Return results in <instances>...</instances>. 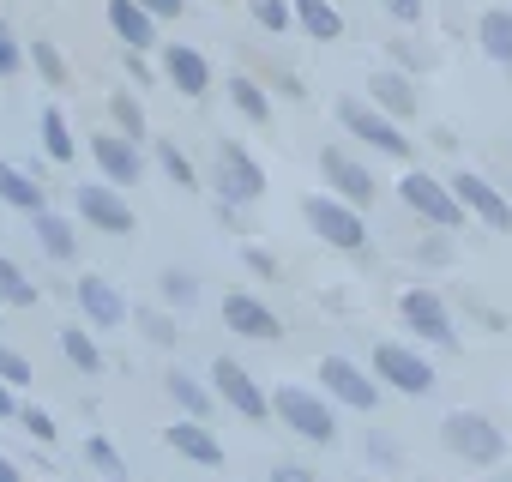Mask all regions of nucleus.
I'll list each match as a JSON object with an SVG mask.
<instances>
[{"label": "nucleus", "mask_w": 512, "mask_h": 482, "mask_svg": "<svg viewBox=\"0 0 512 482\" xmlns=\"http://www.w3.org/2000/svg\"><path fill=\"white\" fill-rule=\"evenodd\" d=\"M440 446L452 458H464L470 470H494L506 458V434L482 416V410H446L440 416Z\"/></svg>", "instance_id": "1"}, {"label": "nucleus", "mask_w": 512, "mask_h": 482, "mask_svg": "<svg viewBox=\"0 0 512 482\" xmlns=\"http://www.w3.org/2000/svg\"><path fill=\"white\" fill-rule=\"evenodd\" d=\"M302 217H308V229L320 241H332L338 254H362L368 248V223H362V211L344 193H308L302 199Z\"/></svg>", "instance_id": "2"}, {"label": "nucleus", "mask_w": 512, "mask_h": 482, "mask_svg": "<svg viewBox=\"0 0 512 482\" xmlns=\"http://www.w3.org/2000/svg\"><path fill=\"white\" fill-rule=\"evenodd\" d=\"M338 121H344V133H356L362 145H374V151H386V157H410V139H404L398 115H386L374 97H368V103H362V97H338Z\"/></svg>", "instance_id": "3"}, {"label": "nucleus", "mask_w": 512, "mask_h": 482, "mask_svg": "<svg viewBox=\"0 0 512 482\" xmlns=\"http://www.w3.org/2000/svg\"><path fill=\"white\" fill-rule=\"evenodd\" d=\"M398 199H404L416 217H428L434 229L464 223V199L452 193V181H440V175H428V169H404V175H398Z\"/></svg>", "instance_id": "4"}, {"label": "nucleus", "mask_w": 512, "mask_h": 482, "mask_svg": "<svg viewBox=\"0 0 512 482\" xmlns=\"http://www.w3.org/2000/svg\"><path fill=\"white\" fill-rule=\"evenodd\" d=\"M272 410L284 416L290 434H302V440H314V446L338 440V416H332V404H326L320 392H308V386H278V392H272Z\"/></svg>", "instance_id": "5"}, {"label": "nucleus", "mask_w": 512, "mask_h": 482, "mask_svg": "<svg viewBox=\"0 0 512 482\" xmlns=\"http://www.w3.org/2000/svg\"><path fill=\"white\" fill-rule=\"evenodd\" d=\"M211 175H217V193H223L229 205H260V199H266V169H260V157H253L247 145H235V139L217 145Z\"/></svg>", "instance_id": "6"}, {"label": "nucleus", "mask_w": 512, "mask_h": 482, "mask_svg": "<svg viewBox=\"0 0 512 482\" xmlns=\"http://www.w3.org/2000/svg\"><path fill=\"white\" fill-rule=\"evenodd\" d=\"M446 181H452V193L464 199V211H470L482 229H494V235H506V229H512V199H506L488 175H476V169H452Z\"/></svg>", "instance_id": "7"}, {"label": "nucleus", "mask_w": 512, "mask_h": 482, "mask_svg": "<svg viewBox=\"0 0 512 482\" xmlns=\"http://www.w3.org/2000/svg\"><path fill=\"white\" fill-rule=\"evenodd\" d=\"M374 374H380V386H392L404 398L434 392V362L416 356V350H404V344H374Z\"/></svg>", "instance_id": "8"}, {"label": "nucleus", "mask_w": 512, "mask_h": 482, "mask_svg": "<svg viewBox=\"0 0 512 482\" xmlns=\"http://www.w3.org/2000/svg\"><path fill=\"white\" fill-rule=\"evenodd\" d=\"M211 386H217V398H223L235 416H247V422H266V416H272V398L253 386V374H247L241 362H229V356L211 362Z\"/></svg>", "instance_id": "9"}, {"label": "nucleus", "mask_w": 512, "mask_h": 482, "mask_svg": "<svg viewBox=\"0 0 512 482\" xmlns=\"http://www.w3.org/2000/svg\"><path fill=\"white\" fill-rule=\"evenodd\" d=\"M398 320H404L416 338L440 344V350L458 344V326H452V314H446V302H440L434 290H404V296H398Z\"/></svg>", "instance_id": "10"}, {"label": "nucleus", "mask_w": 512, "mask_h": 482, "mask_svg": "<svg viewBox=\"0 0 512 482\" xmlns=\"http://www.w3.org/2000/svg\"><path fill=\"white\" fill-rule=\"evenodd\" d=\"M223 326L235 338H260V344H278L284 338V320L260 302V296H247V290H229L223 296Z\"/></svg>", "instance_id": "11"}, {"label": "nucleus", "mask_w": 512, "mask_h": 482, "mask_svg": "<svg viewBox=\"0 0 512 482\" xmlns=\"http://www.w3.org/2000/svg\"><path fill=\"white\" fill-rule=\"evenodd\" d=\"M320 386H326L338 404H350V410H380V386H374L350 356H320Z\"/></svg>", "instance_id": "12"}, {"label": "nucleus", "mask_w": 512, "mask_h": 482, "mask_svg": "<svg viewBox=\"0 0 512 482\" xmlns=\"http://www.w3.org/2000/svg\"><path fill=\"white\" fill-rule=\"evenodd\" d=\"M91 157H97L103 181H115V187H139V175H145L139 139H127L121 127H115V133H97V139H91Z\"/></svg>", "instance_id": "13"}, {"label": "nucleus", "mask_w": 512, "mask_h": 482, "mask_svg": "<svg viewBox=\"0 0 512 482\" xmlns=\"http://www.w3.org/2000/svg\"><path fill=\"white\" fill-rule=\"evenodd\" d=\"M79 217L103 235H133V205L115 193V181H97V187H79Z\"/></svg>", "instance_id": "14"}, {"label": "nucleus", "mask_w": 512, "mask_h": 482, "mask_svg": "<svg viewBox=\"0 0 512 482\" xmlns=\"http://www.w3.org/2000/svg\"><path fill=\"white\" fill-rule=\"evenodd\" d=\"M163 79H169L181 97H205V91H211V61H205L199 49L175 43V49H163Z\"/></svg>", "instance_id": "15"}, {"label": "nucleus", "mask_w": 512, "mask_h": 482, "mask_svg": "<svg viewBox=\"0 0 512 482\" xmlns=\"http://www.w3.org/2000/svg\"><path fill=\"white\" fill-rule=\"evenodd\" d=\"M163 440H169V452H181L187 464H205V470H217V464H223V440H217V434H211V428H205L199 416L175 422V428H169Z\"/></svg>", "instance_id": "16"}, {"label": "nucleus", "mask_w": 512, "mask_h": 482, "mask_svg": "<svg viewBox=\"0 0 512 482\" xmlns=\"http://www.w3.org/2000/svg\"><path fill=\"white\" fill-rule=\"evenodd\" d=\"M320 169H326L332 193H344L350 205H368V199L380 193V187H374V175H368V169H362V163H356L350 151H326V157H320Z\"/></svg>", "instance_id": "17"}, {"label": "nucleus", "mask_w": 512, "mask_h": 482, "mask_svg": "<svg viewBox=\"0 0 512 482\" xmlns=\"http://www.w3.org/2000/svg\"><path fill=\"white\" fill-rule=\"evenodd\" d=\"M109 31L127 49H157V13H145L139 0H109Z\"/></svg>", "instance_id": "18"}, {"label": "nucleus", "mask_w": 512, "mask_h": 482, "mask_svg": "<svg viewBox=\"0 0 512 482\" xmlns=\"http://www.w3.org/2000/svg\"><path fill=\"white\" fill-rule=\"evenodd\" d=\"M73 296H79V308H85V320H91V326H121V320H127V302H121V296H115V284H109V278H97V272H91V278H79V290H73Z\"/></svg>", "instance_id": "19"}, {"label": "nucleus", "mask_w": 512, "mask_h": 482, "mask_svg": "<svg viewBox=\"0 0 512 482\" xmlns=\"http://www.w3.org/2000/svg\"><path fill=\"white\" fill-rule=\"evenodd\" d=\"M368 97H374L386 115H398V121H404V115H416V103H422V97H416V79H410V73H398V67L374 73V79H368Z\"/></svg>", "instance_id": "20"}, {"label": "nucleus", "mask_w": 512, "mask_h": 482, "mask_svg": "<svg viewBox=\"0 0 512 482\" xmlns=\"http://www.w3.org/2000/svg\"><path fill=\"white\" fill-rule=\"evenodd\" d=\"M476 43H482V55H488L494 67L512 73V13H506V7H488V13L476 19Z\"/></svg>", "instance_id": "21"}, {"label": "nucleus", "mask_w": 512, "mask_h": 482, "mask_svg": "<svg viewBox=\"0 0 512 482\" xmlns=\"http://www.w3.org/2000/svg\"><path fill=\"white\" fill-rule=\"evenodd\" d=\"M37 241H43L49 260H73L79 254V229L67 217H55V211H37Z\"/></svg>", "instance_id": "22"}, {"label": "nucleus", "mask_w": 512, "mask_h": 482, "mask_svg": "<svg viewBox=\"0 0 512 482\" xmlns=\"http://www.w3.org/2000/svg\"><path fill=\"white\" fill-rule=\"evenodd\" d=\"M296 25H302L308 37H320V43H338V37H344V19H338L332 0H296Z\"/></svg>", "instance_id": "23"}, {"label": "nucleus", "mask_w": 512, "mask_h": 482, "mask_svg": "<svg viewBox=\"0 0 512 482\" xmlns=\"http://www.w3.org/2000/svg\"><path fill=\"white\" fill-rule=\"evenodd\" d=\"M0 199H7L13 211H43V187H37V175H25V169H13V163H0Z\"/></svg>", "instance_id": "24"}, {"label": "nucleus", "mask_w": 512, "mask_h": 482, "mask_svg": "<svg viewBox=\"0 0 512 482\" xmlns=\"http://www.w3.org/2000/svg\"><path fill=\"white\" fill-rule=\"evenodd\" d=\"M229 103H235V109H241L247 121H260V127L272 121V97H266L260 85H253L247 73H235V79H229Z\"/></svg>", "instance_id": "25"}, {"label": "nucleus", "mask_w": 512, "mask_h": 482, "mask_svg": "<svg viewBox=\"0 0 512 482\" xmlns=\"http://www.w3.org/2000/svg\"><path fill=\"white\" fill-rule=\"evenodd\" d=\"M43 151H49L55 163H73V157H79V139H73V127H67L61 109H43Z\"/></svg>", "instance_id": "26"}, {"label": "nucleus", "mask_w": 512, "mask_h": 482, "mask_svg": "<svg viewBox=\"0 0 512 482\" xmlns=\"http://www.w3.org/2000/svg\"><path fill=\"white\" fill-rule=\"evenodd\" d=\"M61 356H67L73 368H85V374H97V368H103V350H97L79 326H67V332H61Z\"/></svg>", "instance_id": "27"}, {"label": "nucleus", "mask_w": 512, "mask_h": 482, "mask_svg": "<svg viewBox=\"0 0 512 482\" xmlns=\"http://www.w3.org/2000/svg\"><path fill=\"white\" fill-rule=\"evenodd\" d=\"M169 398H175V404H181L187 416H205V410H211V392H205V386H199L193 374H181V368L169 374Z\"/></svg>", "instance_id": "28"}, {"label": "nucleus", "mask_w": 512, "mask_h": 482, "mask_svg": "<svg viewBox=\"0 0 512 482\" xmlns=\"http://www.w3.org/2000/svg\"><path fill=\"white\" fill-rule=\"evenodd\" d=\"M0 302H13V308H31L37 302V290H31V278L7 260V254H0Z\"/></svg>", "instance_id": "29"}, {"label": "nucleus", "mask_w": 512, "mask_h": 482, "mask_svg": "<svg viewBox=\"0 0 512 482\" xmlns=\"http://www.w3.org/2000/svg\"><path fill=\"white\" fill-rule=\"evenodd\" d=\"M247 13H253V25H266V31H290L296 25V0H247Z\"/></svg>", "instance_id": "30"}, {"label": "nucleus", "mask_w": 512, "mask_h": 482, "mask_svg": "<svg viewBox=\"0 0 512 482\" xmlns=\"http://www.w3.org/2000/svg\"><path fill=\"white\" fill-rule=\"evenodd\" d=\"M109 115H115V127H121L127 139H145V109H139V97L115 91V97H109Z\"/></svg>", "instance_id": "31"}, {"label": "nucleus", "mask_w": 512, "mask_h": 482, "mask_svg": "<svg viewBox=\"0 0 512 482\" xmlns=\"http://www.w3.org/2000/svg\"><path fill=\"white\" fill-rule=\"evenodd\" d=\"M85 458H91V464H97L103 476H127V458H121V452H115V446H109L103 434H91V440H85Z\"/></svg>", "instance_id": "32"}, {"label": "nucleus", "mask_w": 512, "mask_h": 482, "mask_svg": "<svg viewBox=\"0 0 512 482\" xmlns=\"http://www.w3.org/2000/svg\"><path fill=\"white\" fill-rule=\"evenodd\" d=\"M31 61H37V73H43L49 85H67V61H61L55 43H31Z\"/></svg>", "instance_id": "33"}, {"label": "nucleus", "mask_w": 512, "mask_h": 482, "mask_svg": "<svg viewBox=\"0 0 512 482\" xmlns=\"http://www.w3.org/2000/svg\"><path fill=\"white\" fill-rule=\"evenodd\" d=\"M157 163H163V175H169L175 187H187V193H193V181H199V175H193V163H187L175 145H157Z\"/></svg>", "instance_id": "34"}, {"label": "nucleus", "mask_w": 512, "mask_h": 482, "mask_svg": "<svg viewBox=\"0 0 512 482\" xmlns=\"http://www.w3.org/2000/svg\"><path fill=\"white\" fill-rule=\"evenodd\" d=\"M19 422H25V434H31V440H61L55 416H49V410H37V404H19Z\"/></svg>", "instance_id": "35"}, {"label": "nucleus", "mask_w": 512, "mask_h": 482, "mask_svg": "<svg viewBox=\"0 0 512 482\" xmlns=\"http://www.w3.org/2000/svg\"><path fill=\"white\" fill-rule=\"evenodd\" d=\"M163 296H169V302H181V308H187V302H193V296H199V284H193V272H163Z\"/></svg>", "instance_id": "36"}, {"label": "nucleus", "mask_w": 512, "mask_h": 482, "mask_svg": "<svg viewBox=\"0 0 512 482\" xmlns=\"http://www.w3.org/2000/svg\"><path fill=\"white\" fill-rule=\"evenodd\" d=\"M19 61H25V55H19V37H13L7 19H0V73H19Z\"/></svg>", "instance_id": "37"}, {"label": "nucleus", "mask_w": 512, "mask_h": 482, "mask_svg": "<svg viewBox=\"0 0 512 482\" xmlns=\"http://www.w3.org/2000/svg\"><path fill=\"white\" fill-rule=\"evenodd\" d=\"M380 7L398 19V25H422V13H428V0H380Z\"/></svg>", "instance_id": "38"}, {"label": "nucleus", "mask_w": 512, "mask_h": 482, "mask_svg": "<svg viewBox=\"0 0 512 482\" xmlns=\"http://www.w3.org/2000/svg\"><path fill=\"white\" fill-rule=\"evenodd\" d=\"M0 374H7L13 386H25V380H31V362H25L19 350H7V344H0Z\"/></svg>", "instance_id": "39"}, {"label": "nucleus", "mask_w": 512, "mask_h": 482, "mask_svg": "<svg viewBox=\"0 0 512 482\" xmlns=\"http://www.w3.org/2000/svg\"><path fill=\"white\" fill-rule=\"evenodd\" d=\"M241 260L260 272V278H278V260H272V254H260V248H241Z\"/></svg>", "instance_id": "40"}, {"label": "nucleus", "mask_w": 512, "mask_h": 482, "mask_svg": "<svg viewBox=\"0 0 512 482\" xmlns=\"http://www.w3.org/2000/svg\"><path fill=\"white\" fill-rule=\"evenodd\" d=\"M386 49H392V61H398V67H428V61H422V55H416L404 37H398V43H386Z\"/></svg>", "instance_id": "41"}, {"label": "nucleus", "mask_w": 512, "mask_h": 482, "mask_svg": "<svg viewBox=\"0 0 512 482\" xmlns=\"http://www.w3.org/2000/svg\"><path fill=\"white\" fill-rule=\"evenodd\" d=\"M139 7L157 13V19H175V13H181V0H139Z\"/></svg>", "instance_id": "42"}, {"label": "nucleus", "mask_w": 512, "mask_h": 482, "mask_svg": "<svg viewBox=\"0 0 512 482\" xmlns=\"http://www.w3.org/2000/svg\"><path fill=\"white\" fill-rule=\"evenodd\" d=\"M0 416H19V404H13V380L0 374Z\"/></svg>", "instance_id": "43"}, {"label": "nucleus", "mask_w": 512, "mask_h": 482, "mask_svg": "<svg viewBox=\"0 0 512 482\" xmlns=\"http://www.w3.org/2000/svg\"><path fill=\"white\" fill-rule=\"evenodd\" d=\"M145 332H151L157 344H169V320H157V314H145Z\"/></svg>", "instance_id": "44"}, {"label": "nucleus", "mask_w": 512, "mask_h": 482, "mask_svg": "<svg viewBox=\"0 0 512 482\" xmlns=\"http://www.w3.org/2000/svg\"><path fill=\"white\" fill-rule=\"evenodd\" d=\"M0 482H19V464L13 458H0Z\"/></svg>", "instance_id": "45"}]
</instances>
